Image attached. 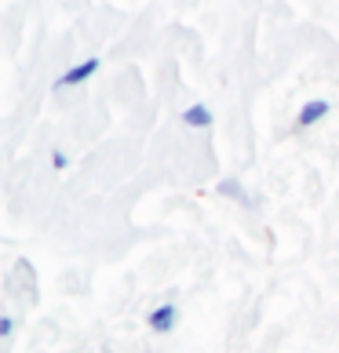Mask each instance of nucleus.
<instances>
[{"label": "nucleus", "instance_id": "7ed1b4c3", "mask_svg": "<svg viewBox=\"0 0 339 353\" xmlns=\"http://www.w3.org/2000/svg\"><path fill=\"white\" fill-rule=\"evenodd\" d=\"M146 324H150V328L157 332V335L172 332L175 324H179V310H175V303H164V306H157V310H153L150 317H146Z\"/></svg>", "mask_w": 339, "mask_h": 353}, {"label": "nucleus", "instance_id": "f03ea898", "mask_svg": "<svg viewBox=\"0 0 339 353\" xmlns=\"http://www.w3.org/2000/svg\"><path fill=\"white\" fill-rule=\"evenodd\" d=\"M329 99H310V102H303V106H299V113H296V124L299 128H314L318 121H325V117H329Z\"/></svg>", "mask_w": 339, "mask_h": 353}, {"label": "nucleus", "instance_id": "423d86ee", "mask_svg": "<svg viewBox=\"0 0 339 353\" xmlns=\"http://www.w3.org/2000/svg\"><path fill=\"white\" fill-rule=\"evenodd\" d=\"M11 332H15V324H11V317H4V321H0V335H4V339H8Z\"/></svg>", "mask_w": 339, "mask_h": 353}, {"label": "nucleus", "instance_id": "20e7f679", "mask_svg": "<svg viewBox=\"0 0 339 353\" xmlns=\"http://www.w3.org/2000/svg\"><path fill=\"white\" fill-rule=\"evenodd\" d=\"M182 124L186 128H208L212 124V110H208L204 102H193V106L182 110Z\"/></svg>", "mask_w": 339, "mask_h": 353}, {"label": "nucleus", "instance_id": "f257e3e1", "mask_svg": "<svg viewBox=\"0 0 339 353\" xmlns=\"http://www.w3.org/2000/svg\"><path fill=\"white\" fill-rule=\"evenodd\" d=\"M99 66H102L99 59H84V62H77V66H70L66 73L59 77V88H77V84H84V81H91V77L99 73Z\"/></svg>", "mask_w": 339, "mask_h": 353}, {"label": "nucleus", "instance_id": "39448f33", "mask_svg": "<svg viewBox=\"0 0 339 353\" xmlns=\"http://www.w3.org/2000/svg\"><path fill=\"white\" fill-rule=\"evenodd\" d=\"M66 164H70V157L62 153V150H55V153H51V168H59V172H62Z\"/></svg>", "mask_w": 339, "mask_h": 353}]
</instances>
